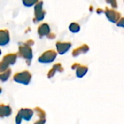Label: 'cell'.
Returning a JSON list of instances; mask_svg holds the SVG:
<instances>
[{"label": "cell", "instance_id": "16", "mask_svg": "<svg viewBox=\"0 0 124 124\" xmlns=\"http://www.w3.org/2000/svg\"><path fill=\"white\" fill-rule=\"evenodd\" d=\"M41 11H43V1H39L34 5V14L39 13Z\"/></svg>", "mask_w": 124, "mask_h": 124}, {"label": "cell", "instance_id": "6", "mask_svg": "<svg viewBox=\"0 0 124 124\" xmlns=\"http://www.w3.org/2000/svg\"><path fill=\"white\" fill-rule=\"evenodd\" d=\"M71 44L68 42H57L56 44V47H57V51L59 54H63L66 53L69 49L70 48Z\"/></svg>", "mask_w": 124, "mask_h": 124}, {"label": "cell", "instance_id": "24", "mask_svg": "<svg viewBox=\"0 0 124 124\" xmlns=\"http://www.w3.org/2000/svg\"><path fill=\"white\" fill-rule=\"evenodd\" d=\"M107 1L110 4L112 5V7H117V4H116V0H107Z\"/></svg>", "mask_w": 124, "mask_h": 124}, {"label": "cell", "instance_id": "4", "mask_svg": "<svg viewBox=\"0 0 124 124\" xmlns=\"http://www.w3.org/2000/svg\"><path fill=\"white\" fill-rule=\"evenodd\" d=\"M10 36L7 30H0V46H4L9 43Z\"/></svg>", "mask_w": 124, "mask_h": 124}, {"label": "cell", "instance_id": "8", "mask_svg": "<svg viewBox=\"0 0 124 124\" xmlns=\"http://www.w3.org/2000/svg\"><path fill=\"white\" fill-rule=\"evenodd\" d=\"M17 57H18L17 54H15V53L7 54H6V55L3 57L2 60H3L4 62H5L9 66H10V65H14V64L16 62L17 59Z\"/></svg>", "mask_w": 124, "mask_h": 124}, {"label": "cell", "instance_id": "19", "mask_svg": "<svg viewBox=\"0 0 124 124\" xmlns=\"http://www.w3.org/2000/svg\"><path fill=\"white\" fill-rule=\"evenodd\" d=\"M79 28H80L79 25H78V24L75 23H72V24L70 25V30L72 32H73V33L78 32V31H79Z\"/></svg>", "mask_w": 124, "mask_h": 124}, {"label": "cell", "instance_id": "29", "mask_svg": "<svg viewBox=\"0 0 124 124\" xmlns=\"http://www.w3.org/2000/svg\"><path fill=\"white\" fill-rule=\"evenodd\" d=\"M1 88H0V94H1Z\"/></svg>", "mask_w": 124, "mask_h": 124}, {"label": "cell", "instance_id": "18", "mask_svg": "<svg viewBox=\"0 0 124 124\" xmlns=\"http://www.w3.org/2000/svg\"><path fill=\"white\" fill-rule=\"evenodd\" d=\"M9 66L5 62H4L2 60H1V61H0V73L7 70V69L9 68Z\"/></svg>", "mask_w": 124, "mask_h": 124}, {"label": "cell", "instance_id": "1", "mask_svg": "<svg viewBox=\"0 0 124 124\" xmlns=\"http://www.w3.org/2000/svg\"><path fill=\"white\" fill-rule=\"evenodd\" d=\"M17 55L18 57L24 59L28 65H30L33 59V51L31 46H29L25 43H23L18 47Z\"/></svg>", "mask_w": 124, "mask_h": 124}, {"label": "cell", "instance_id": "14", "mask_svg": "<svg viewBox=\"0 0 124 124\" xmlns=\"http://www.w3.org/2000/svg\"><path fill=\"white\" fill-rule=\"evenodd\" d=\"M45 14H46V12H45L44 10L41 11V12H39V13L34 14L35 17H34V18L33 19V23H39L41 22V21L44 20V18Z\"/></svg>", "mask_w": 124, "mask_h": 124}, {"label": "cell", "instance_id": "25", "mask_svg": "<svg viewBox=\"0 0 124 124\" xmlns=\"http://www.w3.org/2000/svg\"><path fill=\"white\" fill-rule=\"evenodd\" d=\"M118 25L121 26V27H124V18H122V19L118 23Z\"/></svg>", "mask_w": 124, "mask_h": 124}, {"label": "cell", "instance_id": "22", "mask_svg": "<svg viewBox=\"0 0 124 124\" xmlns=\"http://www.w3.org/2000/svg\"><path fill=\"white\" fill-rule=\"evenodd\" d=\"M22 121H23V118L17 114L16 118H15V123H16V124H20Z\"/></svg>", "mask_w": 124, "mask_h": 124}, {"label": "cell", "instance_id": "12", "mask_svg": "<svg viewBox=\"0 0 124 124\" xmlns=\"http://www.w3.org/2000/svg\"><path fill=\"white\" fill-rule=\"evenodd\" d=\"M89 50V48L86 45H83L81 46V47L75 49L73 52V55L74 57H76V56H78L79 54H82V53H86L87 51Z\"/></svg>", "mask_w": 124, "mask_h": 124}, {"label": "cell", "instance_id": "21", "mask_svg": "<svg viewBox=\"0 0 124 124\" xmlns=\"http://www.w3.org/2000/svg\"><path fill=\"white\" fill-rule=\"evenodd\" d=\"M56 72H57V70H56L53 67H52V69H50V70L48 72V73H47V77H48L49 78H52V77L55 75Z\"/></svg>", "mask_w": 124, "mask_h": 124}, {"label": "cell", "instance_id": "9", "mask_svg": "<svg viewBox=\"0 0 124 124\" xmlns=\"http://www.w3.org/2000/svg\"><path fill=\"white\" fill-rule=\"evenodd\" d=\"M12 114V109L8 105H0V118L8 117Z\"/></svg>", "mask_w": 124, "mask_h": 124}, {"label": "cell", "instance_id": "3", "mask_svg": "<svg viewBox=\"0 0 124 124\" xmlns=\"http://www.w3.org/2000/svg\"><path fill=\"white\" fill-rule=\"evenodd\" d=\"M57 57V52L54 50L44 52L38 59V61L42 64H49L52 62Z\"/></svg>", "mask_w": 124, "mask_h": 124}, {"label": "cell", "instance_id": "2", "mask_svg": "<svg viewBox=\"0 0 124 124\" xmlns=\"http://www.w3.org/2000/svg\"><path fill=\"white\" fill-rule=\"evenodd\" d=\"M13 80L16 83L24 84V85H28L31 82V74L30 73V72L27 70H24L23 72H20V73L15 74L13 76Z\"/></svg>", "mask_w": 124, "mask_h": 124}, {"label": "cell", "instance_id": "11", "mask_svg": "<svg viewBox=\"0 0 124 124\" xmlns=\"http://www.w3.org/2000/svg\"><path fill=\"white\" fill-rule=\"evenodd\" d=\"M88 72V68L85 65H79L76 69V76L78 78L84 77Z\"/></svg>", "mask_w": 124, "mask_h": 124}, {"label": "cell", "instance_id": "27", "mask_svg": "<svg viewBox=\"0 0 124 124\" xmlns=\"http://www.w3.org/2000/svg\"><path fill=\"white\" fill-rule=\"evenodd\" d=\"M79 65H80L79 64H77V63H76V64H74V65L72 66V68H73V69H76H76H77V68H78Z\"/></svg>", "mask_w": 124, "mask_h": 124}, {"label": "cell", "instance_id": "23", "mask_svg": "<svg viewBox=\"0 0 124 124\" xmlns=\"http://www.w3.org/2000/svg\"><path fill=\"white\" fill-rule=\"evenodd\" d=\"M25 44H27V45L29 46H32L33 45H34V41H33L32 39H28V40H27V41L25 42Z\"/></svg>", "mask_w": 124, "mask_h": 124}, {"label": "cell", "instance_id": "13", "mask_svg": "<svg viewBox=\"0 0 124 124\" xmlns=\"http://www.w3.org/2000/svg\"><path fill=\"white\" fill-rule=\"evenodd\" d=\"M11 73H12V71L9 68L7 69V70L4 71V72L0 73V81L1 82L7 81L9 78V77L11 76Z\"/></svg>", "mask_w": 124, "mask_h": 124}, {"label": "cell", "instance_id": "5", "mask_svg": "<svg viewBox=\"0 0 124 124\" xmlns=\"http://www.w3.org/2000/svg\"><path fill=\"white\" fill-rule=\"evenodd\" d=\"M37 33L39 36V37H44L47 36L50 33V27L47 23H41L39 27L37 30Z\"/></svg>", "mask_w": 124, "mask_h": 124}, {"label": "cell", "instance_id": "7", "mask_svg": "<svg viewBox=\"0 0 124 124\" xmlns=\"http://www.w3.org/2000/svg\"><path fill=\"white\" fill-rule=\"evenodd\" d=\"M22 118L23 120L25 121H30L33 115V111L31 109H28V108H23L21 109L18 113H17Z\"/></svg>", "mask_w": 124, "mask_h": 124}, {"label": "cell", "instance_id": "28", "mask_svg": "<svg viewBox=\"0 0 124 124\" xmlns=\"http://www.w3.org/2000/svg\"><path fill=\"white\" fill-rule=\"evenodd\" d=\"M1 50L0 49V56H1Z\"/></svg>", "mask_w": 124, "mask_h": 124}, {"label": "cell", "instance_id": "17", "mask_svg": "<svg viewBox=\"0 0 124 124\" xmlns=\"http://www.w3.org/2000/svg\"><path fill=\"white\" fill-rule=\"evenodd\" d=\"M35 111L36 113H37L38 116L39 117V119H46V114H45V112L41 109L40 108H35Z\"/></svg>", "mask_w": 124, "mask_h": 124}, {"label": "cell", "instance_id": "15", "mask_svg": "<svg viewBox=\"0 0 124 124\" xmlns=\"http://www.w3.org/2000/svg\"><path fill=\"white\" fill-rule=\"evenodd\" d=\"M39 0H22L23 4L26 7H31L34 6Z\"/></svg>", "mask_w": 124, "mask_h": 124}, {"label": "cell", "instance_id": "10", "mask_svg": "<svg viewBox=\"0 0 124 124\" xmlns=\"http://www.w3.org/2000/svg\"><path fill=\"white\" fill-rule=\"evenodd\" d=\"M106 15H108L109 20L112 22H114V23H116L120 18V14L116 12V11H113V10H108L106 12Z\"/></svg>", "mask_w": 124, "mask_h": 124}, {"label": "cell", "instance_id": "20", "mask_svg": "<svg viewBox=\"0 0 124 124\" xmlns=\"http://www.w3.org/2000/svg\"><path fill=\"white\" fill-rule=\"evenodd\" d=\"M53 68L57 70V72H62L63 71V68H62V65L61 64H60V63H57V64H55V65H53Z\"/></svg>", "mask_w": 124, "mask_h": 124}, {"label": "cell", "instance_id": "26", "mask_svg": "<svg viewBox=\"0 0 124 124\" xmlns=\"http://www.w3.org/2000/svg\"><path fill=\"white\" fill-rule=\"evenodd\" d=\"M47 38L48 39H54L55 38V34H54V33H49L48 36H47Z\"/></svg>", "mask_w": 124, "mask_h": 124}]
</instances>
